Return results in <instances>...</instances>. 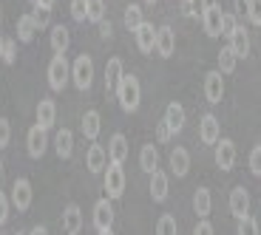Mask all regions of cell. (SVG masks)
Wrapping results in <instances>:
<instances>
[{
  "label": "cell",
  "mask_w": 261,
  "mask_h": 235,
  "mask_svg": "<svg viewBox=\"0 0 261 235\" xmlns=\"http://www.w3.org/2000/svg\"><path fill=\"white\" fill-rule=\"evenodd\" d=\"M117 99H119V105H122V111H128V113H134V111H139V102H142V88H139V79L134 77V74H125L122 79H119V85H117Z\"/></svg>",
  "instance_id": "6da1fadb"
},
{
  "label": "cell",
  "mask_w": 261,
  "mask_h": 235,
  "mask_svg": "<svg viewBox=\"0 0 261 235\" xmlns=\"http://www.w3.org/2000/svg\"><path fill=\"white\" fill-rule=\"evenodd\" d=\"M68 79H71V66H68L65 54H54L51 63H48V88L51 91H63L68 85Z\"/></svg>",
  "instance_id": "7a4b0ae2"
},
{
  "label": "cell",
  "mask_w": 261,
  "mask_h": 235,
  "mask_svg": "<svg viewBox=\"0 0 261 235\" xmlns=\"http://www.w3.org/2000/svg\"><path fill=\"white\" fill-rule=\"evenodd\" d=\"M71 79L77 85V91H88L94 82V60L88 54H80L71 66Z\"/></svg>",
  "instance_id": "3957f363"
},
{
  "label": "cell",
  "mask_w": 261,
  "mask_h": 235,
  "mask_svg": "<svg viewBox=\"0 0 261 235\" xmlns=\"http://www.w3.org/2000/svg\"><path fill=\"white\" fill-rule=\"evenodd\" d=\"M105 193H108V198H122V193H125L122 164H108L105 167Z\"/></svg>",
  "instance_id": "277c9868"
},
{
  "label": "cell",
  "mask_w": 261,
  "mask_h": 235,
  "mask_svg": "<svg viewBox=\"0 0 261 235\" xmlns=\"http://www.w3.org/2000/svg\"><path fill=\"white\" fill-rule=\"evenodd\" d=\"M32 198H34V193H32V182H29V179H14V184H12V196H9L12 207H17L20 213H26V210L32 207Z\"/></svg>",
  "instance_id": "5b68a950"
},
{
  "label": "cell",
  "mask_w": 261,
  "mask_h": 235,
  "mask_svg": "<svg viewBox=\"0 0 261 235\" xmlns=\"http://www.w3.org/2000/svg\"><path fill=\"white\" fill-rule=\"evenodd\" d=\"M26 148L32 159H43V153L48 151V131H43L40 125H32L26 133Z\"/></svg>",
  "instance_id": "8992f818"
},
{
  "label": "cell",
  "mask_w": 261,
  "mask_h": 235,
  "mask_svg": "<svg viewBox=\"0 0 261 235\" xmlns=\"http://www.w3.org/2000/svg\"><path fill=\"white\" fill-rule=\"evenodd\" d=\"M224 74L222 71H207L204 74V99L210 105H219L224 97Z\"/></svg>",
  "instance_id": "52a82bcc"
},
{
  "label": "cell",
  "mask_w": 261,
  "mask_h": 235,
  "mask_svg": "<svg viewBox=\"0 0 261 235\" xmlns=\"http://www.w3.org/2000/svg\"><path fill=\"white\" fill-rule=\"evenodd\" d=\"M222 6L219 3H207V9H204L202 14V26H204V34H210V37H222Z\"/></svg>",
  "instance_id": "ba28073f"
},
{
  "label": "cell",
  "mask_w": 261,
  "mask_h": 235,
  "mask_svg": "<svg viewBox=\"0 0 261 235\" xmlns=\"http://www.w3.org/2000/svg\"><path fill=\"white\" fill-rule=\"evenodd\" d=\"M199 139H202L204 144H216L222 139V125H219V119H216L213 113H204V116L199 119Z\"/></svg>",
  "instance_id": "9c48e42d"
},
{
  "label": "cell",
  "mask_w": 261,
  "mask_h": 235,
  "mask_svg": "<svg viewBox=\"0 0 261 235\" xmlns=\"http://www.w3.org/2000/svg\"><path fill=\"white\" fill-rule=\"evenodd\" d=\"M111 224H114L111 198H99V201L94 204V227H97L99 232H105V229H111Z\"/></svg>",
  "instance_id": "30bf717a"
},
{
  "label": "cell",
  "mask_w": 261,
  "mask_h": 235,
  "mask_svg": "<svg viewBox=\"0 0 261 235\" xmlns=\"http://www.w3.org/2000/svg\"><path fill=\"white\" fill-rule=\"evenodd\" d=\"M216 164H219V170H233V164H236L233 139H219L216 142Z\"/></svg>",
  "instance_id": "8fae6325"
},
{
  "label": "cell",
  "mask_w": 261,
  "mask_h": 235,
  "mask_svg": "<svg viewBox=\"0 0 261 235\" xmlns=\"http://www.w3.org/2000/svg\"><path fill=\"white\" fill-rule=\"evenodd\" d=\"M185 119H188V113H185V108L179 102H170L168 108H165V119H162V122L170 128V133H182L185 131Z\"/></svg>",
  "instance_id": "7c38bea8"
},
{
  "label": "cell",
  "mask_w": 261,
  "mask_h": 235,
  "mask_svg": "<svg viewBox=\"0 0 261 235\" xmlns=\"http://www.w3.org/2000/svg\"><path fill=\"white\" fill-rule=\"evenodd\" d=\"M54 122H57V105H54V99L51 97L40 99L37 102V125L43 131H48V128H54Z\"/></svg>",
  "instance_id": "4fadbf2b"
},
{
  "label": "cell",
  "mask_w": 261,
  "mask_h": 235,
  "mask_svg": "<svg viewBox=\"0 0 261 235\" xmlns=\"http://www.w3.org/2000/svg\"><path fill=\"white\" fill-rule=\"evenodd\" d=\"M85 167L91 170V173H102V170L108 167V151H105L102 144L94 142L91 148H88V153H85Z\"/></svg>",
  "instance_id": "5bb4252c"
},
{
  "label": "cell",
  "mask_w": 261,
  "mask_h": 235,
  "mask_svg": "<svg viewBox=\"0 0 261 235\" xmlns=\"http://www.w3.org/2000/svg\"><path fill=\"white\" fill-rule=\"evenodd\" d=\"M227 40H230V48H233V54H236L239 60H242V57H250V48H253V43H250V32H247L244 26H239Z\"/></svg>",
  "instance_id": "9a60e30c"
},
{
  "label": "cell",
  "mask_w": 261,
  "mask_h": 235,
  "mask_svg": "<svg viewBox=\"0 0 261 235\" xmlns=\"http://www.w3.org/2000/svg\"><path fill=\"white\" fill-rule=\"evenodd\" d=\"M125 159H128V139H125V133H114L108 142V162L125 164Z\"/></svg>",
  "instance_id": "2e32d148"
},
{
  "label": "cell",
  "mask_w": 261,
  "mask_h": 235,
  "mask_svg": "<svg viewBox=\"0 0 261 235\" xmlns=\"http://www.w3.org/2000/svg\"><path fill=\"white\" fill-rule=\"evenodd\" d=\"M230 213L236 218L250 216V193L244 187H233V193H230Z\"/></svg>",
  "instance_id": "e0dca14e"
},
{
  "label": "cell",
  "mask_w": 261,
  "mask_h": 235,
  "mask_svg": "<svg viewBox=\"0 0 261 235\" xmlns=\"http://www.w3.org/2000/svg\"><path fill=\"white\" fill-rule=\"evenodd\" d=\"M134 34H137V48L142 54H150L156 48V28H153V23H142Z\"/></svg>",
  "instance_id": "ac0fdd59"
},
{
  "label": "cell",
  "mask_w": 261,
  "mask_h": 235,
  "mask_svg": "<svg viewBox=\"0 0 261 235\" xmlns=\"http://www.w3.org/2000/svg\"><path fill=\"white\" fill-rule=\"evenodd\" d=\"M63 229L65 235H80V229H83V210L77 204H68L63 210Z\"/></svg>",
  "instance_id": "d6986e66"
},
{
  "label": "cell",
  "mask_w": 261,
  "mask_h": 235,
  "mask_svg": "<svg viewBox=\"0 0 261 235\" xmlns=\"http://www.w3.org/2000/svg\"><path fill=\"white\" fill-rule=\"evenodd\" d=\"M176 48V34L170 26H159L156 28V54L159 57H170Z\"/></svg>",
  "instance_id": "ffe728a7"
},
{
  "label": "cell",
  "mask_w": 261,
  "mask_h": 235,
  "mask_svg": "<svg viewBox=\"0 0 261 235\" xmlns=\"http://www.w3.org/2000/svg\"><path fill=\"white\" fill-rule=\"evenodd\" d=\"M122 77H125L122 60H119V57H111V60H108V66H105V94L117 91V85H119V79H122Z\"/></svg>",
  "instance_id": "44dd1931"
},
{
  "label": "cell",
  "mask_w": 261,
  "mask_h": 235,
  "mask_svg": "<svg viewBox=\"0 0 261 235\" xmlns=\"http://www.w3.org/2000/svg\"><path fill=\"white\" fill-rule=\"evenodd\" d=\"M170 170H173V176L185 179L190 170V153L185 151V148H173L170 151Z\"/></svg>",
  "instance_id": "7402d4cb"
},
{
  "label": "cell",
  "mask_w": 261,
  "mask_h": 235,
  "mask_svg": "<svg viewBox=\"0 0 261 235\" xmlns=\"http://www.w3.org/2000/svg\"><path fill=\"white\" fill-rule=\"evenodd\" d=\"M99 131H102V116H99V111H85L83 113V136L97 142Z\"/></svg>",
  "instance_id": "603a6c76"
},
{
  "label": "cell",
  "mask_w": 261,
  "mask_h": 235,
  "mask_svg": "<svg viewBox=\"0 0 261 235\" xmlns=\"http://www.w3.org/2000/svg\"><path fill=\"white\" fill-rule=\"evenodd\" d=\"M193 210H196V216H199V218H207L210 216V210H213V196H210L207 187H196V193H193Z\"/></svg>",
  "instance_id": "cb8c5ba5"
},
{
  "label": "cell",
  "mask_w": 261,
  "mask_h": 235,
  "mask_svg": "<svg viewBox=\"0 0 261 235\" xmlns=\"http://www.w3.org/2000/svg\"><path fill=\"white\" fill-rule=\"evenodd\" d=\"M168 187H170L168 176H165L162 170H153L150 173V198L153 201H165L168 198Z\"/></svg>",
  "instance_id": "d4e9b609"
},
{
  "label": "cell",
  "mask_w": 261,
  "mask_h": 235,
  "mask_svg": "<svg viewBox=\"0 0 261 235\" xmlns=\"http://www.w3.org/2000/svg\"><path fill=\"white\" fill-rule=\"evenodd\" d=\"M54 151H57L60 159H71V153H74V133L68 131V128L57 131V136H54Z\"/></svg>",
  "instance_id": "484cf974"
},
{
  "label": "cell",
  "mask_w": 261,
  "mask_h": 235,
  "mask_svg": "<svg viewBox=\"0 0 261 235\" xmlns=\"http://www.w3.org/2000/svg\"><path fill=\"white\" fill-rule=\"evenodd\" d=\"M37 32H40V28H37V23H34L32 14H20V17H17V40H20V43H32Z\"/></svg>",
  "instance_id": "4316f807"
},
{
  "label": "cell",
  "mask_w": 261,
  "mask_h": 235,
  "mask_svg": "<svg viewBox=\"0 0 261 235\" xmlns=\"http://www.w3.org/2000/svg\"><path fill=\"white\" fill-rule=\"evenodd\" d=\"M71 46V32L65 26H51V48L54 54H65Z\"/></svg>",
  "instance_id": "83f0119b"
},
{
  "label": "cell",
  "mask_w": 261,
  "mask_h": 235,
  "mask_svg": "<svg viewBox=\"0 0 261 235\" xmlns=\"http://www.w3.org/2000/svg\"><path fill=\"white\" fill-rule=\"evenodd\" d=\"M139 167L145 170V173H153V170H159V151L153 148V144H145L142 151H139Z\"/></svg>",
  "instance_id": "f1b7e54d"
},
{
  "label": "cell",
  "mask_w": 261,
  "mask_h": 235,
  "mask_svg": "<svg viewBox=\"0 0 261 235\" xmlns=\"http://www.w3.org/2000/svg\"><path fill=\"white\" fill-rule=\"evenodd\" d=\"M236 68H239V57L233 54V48L224 46L222 51H219V68L216 71H222V74H233Z\"/></svg>",
  "instance_id": "f546056e"
},
{
  "label": "cell",
  "mask_w": 261,
  "mask_h": 235,
  "mask_svg": "<svg viewBox=\"0 0 261 235\" xmlns=\"http://www.w3.org/2000/svg\"><path fill=\"white\" fill-rule=\"evenodd\" d=\"M142 23H145V17H142V6H137V3L125 6V28L137 32V28L142 26Z\"/></svg>",
  "instance_id": "4dcf8cb0"
},
{
  "label": "cell",
  "mask_w": 261,
  "mask_h": 235,
  "mask_svg": "<svg viewBox=\"0 0 261 235\" xmlns=\"http://www.w3.org/2000/svg\"><path fill=\"white\" fill-rule=\"evenodd\" d=\"M156 235H179V224L170 213H165V216L156 221Z\"/></svg>",
  "instance_id": "1f68e13d"
},
{
  "label": "cell",
  "mask_w": 261,
  "mask_h": 235,
  "mask_svg": "<svg viewBox=\"0 0 261 235\" xmlns=\"http://www.w3.org/2000/svg\"><path fill=\"white\" fill-rule=\"evenodd\" d=\"M204 9H207V0H182V12L188 17H199L202 20Z\"/></svg>",
  "instance_id": "d6a6232c"
},
{
  "label": "cell",
  "mask_w": 261,
  "mask_h": 235,
  "mask_svg": "<svg viewBox=\"0 0 261 235\" xmlns=\"http://www.w3.org/2000/svg\"><path fill=\"white\" fill-rule=\"evenodd\" d=\"M32 17H34V23H37V28H48V26H51V9L40 6V3H34Z\"/></svg>",
  "instance_id": "836d02e7"
},
{
  "label": "cell",
  "mask_w": 261,
  "mask_h": 235,
  "mask_svg": "<svg viewBox=\"0 0 261 235\" xmlns=\"http://www.w3.org/2000/svg\"><path fill=\"white\" fill-rule=\"evenodd\" d=\"M0 60H3L6 66H14V63H17V40H6V43H3V54H0Z\"/></svg>",
  "instance_id": "e575fe53"
},
{
  "label": "cell",
  "mask_w": 261,
  "mask_h": 235,
  "mask_svg": "<svg viewBox=\"0 0 261 235\" xmlns=\"http://www.w3.org/2000/svg\"><path fill=\"white\" fill-rule=\"evenodd\" d=\"M88 20L91 23L105 20V0H88Z\"/></svg>",
  "instance_id": "d590c367"
},
{
  "label": "cell",
  "mask_w": 261,
  "mask_h": 235,
  "mask_svg": "<svg viewBox=\"0 0 261 235\" xmlns=\"http://www.w3.org/2000/svg\"><path fill=\"white\" fill-rule=\"evenodd\" d=\"M71 17L77 23H85L88 20V0H71Z\"/></svg>",
  "instance_id": "8d00e7d4"
},
{
  "label": "cell",
  "mask_w": 261,
  "mask_h": 235,
  "mask_svg": "<svg viewBox=\"0 0 261 235\" xmlns=\"http://www.w3.org/2000/svg\"><path fill=\"white\" fill-rule=\"evenodd\" d=\"M239 235H261V232H258V224H255L253 216L239 218Z\"/></svg>",
  "instance_id": "74e56055"
},
{
  "label": "cell",
  "mask_w": 261,
  "mask_h": 235,
  "mask_svg": "<svg viewBox=\"0 0 261 235\" xmlns=\"http://www.w3.org/2000/svg\"><path fill=\"white\" fill-rule=\"evenodd\" d=\"M247 20L253 26H261V0H247Z\"/></svg>",
  "instance_id": "f35d334b"
},
{
  "label": "cell",
  "mask_w": 261,
  "mask_h": 235,
  "mask_svg": "<svg viewBox=\"0 0 261 235\" xmlns=\"http://www.w3.org/2000/svg\"><path fill=\"white\" fill-rule=\"evenodd\" d=\"M9 142H12V122L0 116V148H9Z\"/></svg>",
  "instance_id": "ab89813d"
},
{
  "label": "cell",
  "mask_w": 261,
  "mask_h": 235,
  "mask_svg": "<svg viewBox=\"0 0 261 235\" xmlns=\"http://www.w3.org/2000/svg\"><path fill=\"white\" fill-rule=\"evenodd\" d=\"M236 28H239V23H236V14L224 12V17H222V37H230Z\"/></svg>",
  "instance_id": "60d3db41"
},
{
  "label": "cell",
  "mask_w": 261,
  "mask_h": 235,
  "mask_svg": "<svg viewBox=\"0 0 261 235\" xmlns=\"http://www.w3.org/2000/svg\"><path fill=\"white\" fill-rule=\"evenodd\" d=\"M9 213H12V201H9L6 193H0V227L9 221Z\"/></svg>",
  "instance_id": "b9f144b4"
},
{
  "label": "cell",
  "mask_w": 261,
  "mask_h": 235,
  "mask_svg": "<svg viewBox=\"0 0 261 235\" xmlns=\"http://www.w3.org/2000/svg\"><path fill=\"white\" fill-rule=\"evenodd\" d=\"M250 170H253L255 176H261V144L250 151Z\"/></svg>",
  "instance_id": "7bdbcfd3"
},
{
  "label": "cell",
  "mask_w": 261,
  "mask_h": 235,
  "mask_svg": "<svg viewBox=\"0 0 261 235\" xmlns=\"http://www.w3.org/2000/svg\"><path fill=\"white\" fill-rule=\"evenodd\" d=\"M193 235H216L213 224L207 221V218H199V224L193 227Z\"/></svg>",
  "instance_id": "ee69618b"
},
{
  "label": "cell",
  "mask_w": 261,
  "mask_h": 235,
  "mask_svg": "<svg viewBox=\"0 0 261 235\" xmlns=\"http://www.w3.org/2000/svg\"><path fill=\"white\" fill-rule=\"evenodd\" d=\"M170 136H173V133H170V128H168L165 122H159V125H156V139L165 144V142H170Z\"/></svg>",
  "instance_id": "f6af8a7d"
},
{
  "label": "cell",
  "mask_w": 261,
  "mask_h": 235,
  "mask_svg": "<svg viewBox=\"0 0 261 235\" xmlns=\"http://www.w3.org/2000/svg\"><path fill=\"white\" fill-rule=\"evenodd\" d=\"M111 34H114L111 20H99V37H102V40H111Z\"/></svg>",
  "instance_id": "bcb514c9"
},
{
  "label": "cell",
  "mask_w": 261,
  "mask_h": 235,
  "mask_svg": "<svg viewBox=\"0 0 261 235\" xmlns=\"http://www.w3.org/2000/svg\"><path fill=\"white\" fill-rule=\"evenodd\" d=\"M233 9L239 14H247V0H233Z\"/></svg>",
  "instance_id": "7dc6e473"
},
{
  "label": "cell",
  "mask_w": 261,
  "mask_h": 235,
  "mask_svg": "<svg viewBox=\"0 0 261 235\" xmlns=\"http://www.w3.org/2000/svg\"><path fill=\"white\" fill-rule=\"evenodd\" d=\"M29 235H48V229L43 227V224H37V227H32V229H29Z\"/></svg>",
  "instance_id": "c3c4849f"
},
{
  "label": "cell",
  "mask_w": 261,
  "mask_h": 235,
  "mask_svg": "<svg viewBox=\"0 0 261 235\" xmlns=\"http://www.w3.org/2000/svg\"><path fill=\"white\" fill-rule=\"evenodd\" d=\"M40 6H46V9H54V3H57V0H37Z\"/></svg>",
  "instance_id": "681fc988"
},
{
  "label": "cell",
  "mask_w": 261,
  "mask_h": 235,
  "mask_svg": "<svg viewBox=\"0 0 261 235\" xmlns=\"http://www.w3.org/2000/svg\"><path fill=\"white\" fill-rule=\"evenodd\" d=\"M3 235H23V232H20V229H6Z\"/></svg>",
  "instance_id": "f907efd6"
},
{
  "label": "cell",
  "mask_w": 261,
  "mask_h": 235,
  "mask_svg": "<svg viewBox=\"0 0 261 235\" xmlns=\"http://www.w3.org/2000/svg\"><path fill=\"white\" fill-rule=\"evenodd\" d=\"M3 43H6V40H3V34H0V54H3Z\"/></svg>",
  "instance_id": "816d5d0a"
},
{
  "label": "cell",
  "mask_w": 261,
  "mask_h": 235,
  "mask_svg": "<svg viewBox=\"0 0 261 235\" xmlns=\"http://www.w3.org/2000/svg\"><path fill=\"white\" fill-rule=\"evenodd\" d=\"M0 184H3V162H0Z\"/></svg>",
  "instance_id": "f5cc1de1"
},
{
  "label": "cell",
  "mask_w": 261,
  "mask_h": 235,
  "mask_svg": "<svg viewBox=\"0 0 261 235\" xmlns=\"http://www.w3.org/2000/svg\"><path fill=\"white\" fill-rule=\"evenodd\" d=\"M99 235H114V232H111V229H105V232H99Z\"/></svg>",
  "instance_id": "db71d44e"
},
{
  "label": "cell",
  "mask_w": 261,
  "mask_h": 235,
  "mask_svg": "<svg viewBox=\"0 0 261 235\" xmlns=\"http://www.w3.org/2000/svg\"><path fill=\"white\" fill-rule=\"evenodd\" d=\"M145 3H148V6H153V3H156V0H145Z\"/></svg>",
  "instance_id": "11a10c76"
},
{
  "label": "cell",
  "mask_w": 261,
  "mask_h": 235,
  "mask_svg": "<svg viewBox=\"0 0 261 235\" xmlns=\"http://www.w3.org/2000/svg\"><path fill=\"white\" fill-rule=\"evenodd\" d=\"M0 23H3V9H0Z\"/></svg>",
  "instance_id": "9f6ffc18"
},
{
  "label": "cell",
  "mask_w": 261,
  "mask_h": 235,
  "mask_svg": "<svg viewBox=\"0 0 261 235\" xmlns=\"http://www.w3.org/2000/svg\"><path fill=\"white\" fill-rule=\"evenodd\" d=\"M34 3H37V0H34Z\"/></svg>",
  "instance_id": "6f0895ef"
}]
</instances>
